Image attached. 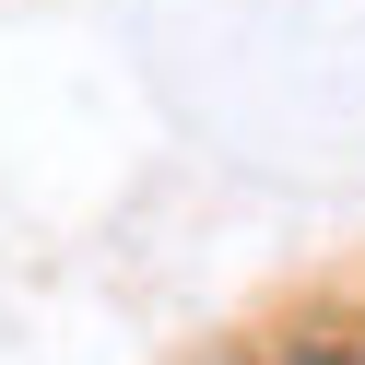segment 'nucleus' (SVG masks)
Listing matches in <instances>:
<instances>
[{"instance_id": "f03ea898", "label": "nucleus", "mask_w": 365, "mask_h": 365, "mask_svg": "<svg viewBox=\"0 0 365 365\" xmlns=\"http://www.w3.org/2000/svg\"><path fill=\"white\" fill-rule=\"evenodd\" d=\"M224 365H236V354H224Z\"/></svg>"}, {"instance_id": "f257e3e1", "label": "nucleus", "mask_w": 365, "mask_h": 365, "mask_svg": "<svg viewBox=\"0 0 365 365\" xmlns=\"http://www.w3.org/2000/svg\"><path fill=\"white\" fill-rule=\"evenodd\" d=\"M271 365H365V341H341V330H307V341H283Z\"/></svg>"}]
</instances>
